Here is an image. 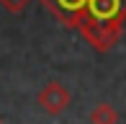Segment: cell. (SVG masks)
I'll return each instance as SVG.
<instances>
[{"label":"cell","instance_id":"4","mask_svg":"<svg viewBox=\"0 0 126 124\" xmlns=\"http://www.w3.org/2000/svg\"><path fill=\"white\" fill-rule=\"evenodd\" d=\"M121 119V116L116 114V109H113V106H108V103H98L95 106L93 111H90V122L93 124H108V122H118Z\"/></svg>","mask_w":126,"mask_h":124},{"label":"cell","instance_id":"3","mask_svg":"<svg viewBox=\"0 0 126 124\" xmlns=\"http://www.w3.org/2000/svg\"><path fill=\"white\" fill-rule=\"evenodd\" d=\"M44 8H49V13L54 16L59 23H64L67 29H75L80 16H82L85 0H39Z\"/></svg>","mask_w":126,"mask_h":124},{"label":"cell","instance_id":"1","mask_svg":"<svg viewBox=\"0 0 126 124\" xmlns=\"http://www.w3.org/2000/svg\"><path fill=\"white\" fill-rule=\"evenodd\" d=\"M126 23V0H85L75 31L95 52H108L118 44Z\"/></svg>","mask_w":126,"mask_h":124},{"label":"cell","instance_id":"2","mask_svg":"<svg viewBox=\"0 0 126 124\" xmlns=\"http://www.w3.org/2000/svg\"><path fill=\"white\" fill-rule=\"evenodd\" d=\"M36 103L41 106L47 114L59 116L62 111H67V109H70V103H72V93L67 91V85H64V83H59V80H49L47 85L39 91Z\"/></svg>","mask_w":126,"mask_h":124},{"label":"cell","instance_id":"5","mask_svg":"<svg viewBox=\"0 0 126 124\" xmlns=\"http://www.w3.org/2000/svg\"><path fill=\"white\" fill-rule=\"evenodd\" d=\"M28 3H31V0H0V5H3L8 13H23L28 8Z\"/></svg>","mask_w":126,"mask_h":124}]
</instances>
